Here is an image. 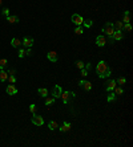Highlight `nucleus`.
Instances as JSON below:
<instances>
[{
	"instance_id": "1",
	"label": "nucleus",
	"mask_w": 133,
	"mask_h": 147,
	"mask_svg": "<svg viewBox=\"0 0 133 147\" xmlns=\"http://www.w3.org/2000/svg\"><path fill=\"white\" fill-rule=\"evenodd\" d=\"M109 69V66H108V64L105 62V61H99V64H97V66H96V72L99 73V76H101V74H104L107 72V70Z\"/></svg>"
},
{
	"instance_id": "2",
	"label": "nucleus",
	"mask_w": 133,
	"mask_h": 147,
	"mask_svg": "<svg viewBox=\"0 0 133 147\" xmlns=\"http://www.w3.org/2000/svg\"><path fill=\"white\" fill-rule=\"evenodd\" d=\"M75 97H76V94H75L73 91H69V90L63 91V93H61V96H60L61 101L64 102V103H68V102H69V99H71V98H75Z\"/></svg>"
},
{
	"instance_id": "3",
	"label": "nucleus",
	"mask_w": 133,
	"mask_h": 147,
	"mask_svg": "<svg viewBox=\"0 0 133 147\" xmlns=\"http://www.w3.org/2000/svg\"><path fill=\"white\" fill-rule=\"evenodd\" d=\"M102 32L105 33L107 36H109V37H111L112 34H113V32H114V27H113V23H107V24L102 27Z\"/></svg>"
},
{
	"instance_id": "4",
	"label": "nucleus",
	"mask_w": 133,
	"mask_h": 147,
	"mask_svg": "<svg viewBox=\"0 0 133 147\" xmlns=\"http://www.w3.org/2000/svg\"><path fill=\"white\" fill-rule=\"evenodd\" d=\"M71 20L75 25H77V27H81L83 25V23H84V19H83V16H80L79 13H73L72 17H71Z\"/></svg>"
},
{
	"instance_id": "5",
	"label": "nucleus",
	"mask_w": 133,
	"mask_h": 147,
	"mask_svg": "<svg viewBox=\"0 0 133 147\" xmlns=\"http://www.w3.org/2000/svg\"><path fill=\"white\" fill-rule=\"evenodd\" d=\"M32 123H33V125L35 126H43L44 125V118H43V117L41 115H37L36 113H35L33 115H32Z\"/></svg>"
},
{
	"instance_id": "6",
	"label": "nucleus",
	"mask_w": 133,
	"mask_h": 147,
	"mask_svg": "<svg viewBox=\"0 0 133 147\" xmlns=\"http://www.w3.org/2000/svg\"><path fill=\"white\" fill-rule=\"evenodd\" d=\"M61 93H63V90H61V86H60V85H55L53 90H52V96H53V98H60Z\"/></svg>"
},
{
	"instance_id": "7",
	"label": "nucleus",
	"mask_w": 133,
	"mask_h": 147,
	"mask_svg": "<svg viewBox=\"0 0 133 147\" xmlns=\"http://www.w3.org/2000/svg\"><path fill=\"white\" fill-rule=\"evenodd\" d=\"M5 91H7V93L9 94V96H15V94H17V91H19V90H17V87H16L13 84H11V85H8V86H7Z\"/></svg>"
},
{
	"instance_id": "8",
	"label": "nucleus",
	"mask_w": 133,
	"mask_h": 147,
	"mask_svg": "<svg viewBox=\"0 0 133 147\" xmlns=\"http://www.w3.org/2000/svg\"><path fill=\"white\" fill-rule=\"evenodd\" d=\"M21 44L25 46V48H31V46L33 45V39L32 37H24L21 41Z\"/></svg>"
},
{
	"instance_id": "9",
	"label": "nucleus",
	"mask_w": 133,
	"mask_h": 147,
	"mask_svg": "<svg viewBox=\"0 0 133 147\" xmlns=\"http://www.w3.org/2000/svg\"><path fill=\"white\" fill-rule=\"evenodd\" d=\"M47 58H48L49 61H52V62H56L57 61V53H56L55 50H51V52H48Z\"/></svg>"
},
{
	"instance_id": "10",
	"label": "nucleus",
	"mask_w": 133,
	"mask_h": 147,
	"mask_svg": "<svg viewBox=\"0 0 133 147\" xmlns=\"http://www.w3.org/2000/svg\"><path fill=\"white\" fill-rule=\"evenodd\" d=\"M96 44H97V46H105V44H107L105 37L104 36H97L96 37Z\"/></svg>"
},
{
	"instance_id": "11",
	"label": "nucleus",
	"mask_w": 133,
	"mask_h": 147,
	"mask_svg": "<svg viewBox=\"0 0 133 147\" xmlns=\"http://www.w3.org/2000/svg\"><path fill=\"white\" fill-rule=\"evenodd\" d=\"M71 127H72V125H71V123H69V122H64V123H63V126L61 127H59V130L61 131V133H65V131H69V130H71Z\"/></svg>"
},
{
	"instance_id": "12",
	"label": "nucleus",
	"mask_w": 133,
	"mask_h": 147,
	"mask_svg": "<svg viewBox=\"0 0 133 147\" xmlns=\"http://www.w3.org/2000/svg\"><path fill=\"white\" fill-rule=\"evenodd\" d=\"M123 39V31H114L113 34L111 36V40H121Z\"/></svg>"
},
{
	"instance_id": "13",
	"label": "nucleus",
	"mask_w": 133,
	"mask_h": 147,
	"mask_svg": "<svg viewBox=\"0 0 133 147\" xmlns=\"http://www.w3.org/2000/svg\"><path fill=\"white\" fill-rule=\"evenodd\" d=\"M116 85H117V82L114 81V80L108 81V84H107V90H108V91H113V89L116 87Z\"/></svg>"
},
{
	"instance_id": "14",
	"label": "nucleus",
	"mask_w": 133,
	"mask_h": 147,
	"mask_svg": "<svg viewBox=\"0 0 133 147\" xmlns=\"http://www.w3.org/2000/svg\"><path fill=\"white\" fill-rule=\"evenodd\" d=\"M11 45L13 46V48H20V45H21V41L17 39V37H13L12 40H11Z\"/></svg>"
},
{
	"instance_id": "15",
	"label": "nucleus",
	"mask_w": 133,
	"mask_h": 147,
	"mask_svg": "<svg viewBox=\"0 0 133 147\" xmlns=\"http://www.w3.org/2000/svg\"><path fill=\"white\" fill-rule=\"evenodd\" d=\"M37 93L40 94V97H48V89H45V87H39Z\"/></svg>"
},
{
	"instance_id": "16",
	"label": "nucleus",
	"mask_w": 133,
	"mask_h": 147,
	"mask_svg": "<svg viewBox=\"0 0 133 147\" xmlns=\"http://www.w3.org/2000/svg\"><path fill=\"white\" fill-rule=\"evenodd\" d=\"M8 80V73L4 70H0V82H5Z\"/></svg>"
},
{
	"instance_id": "17",
	"label": "nucleus",
	"mask_w": 133,
	"mask_h": 147,
	"mask_svg": "<svg viewBox=\"0 0 133 147\" xmlns=\"http://www.w3.org/2000/svg\"><path fill=\"white\" fill-rule=\"evenodd\" d=\"M5 19H7V21L8 23H11V24H13V23H17V21H19V16H7V17H5Z\"/></svg>"
},
{
	"instance_id": "18",
	"label": "nucleus",
	"mask_w": 133,
	"mask_h": 147,
	"mask_svg": "<svg viewBox=\"0 0 133 147\" xmlns=\"http://www.w3.org/2000/svg\"><path fill=\"white\" fill-rule=\"evenodd\" d=\"M48 127H49V130L52 131V130H56V128L59 127V125H57V122H56V121H49Z\"/></svg>"
},
{
	"instance_id": "19",
	"label": "nucleus",
	"mask_w": 133,
	"mask_h": 147,
	"mask_svg": "<svg viewBox=\"0 0 133 147\" xmlns=\"http://www.w3.org/2000/svg\"><path fill=\"white\" fill-rule=\"evenodd\" d=\"M113 27L116 28V31H123V27H124V23L123 21H114Z\"/></svg>"
},
{
	"instance_id": "20",
	"label": "nucleus",
	"mask_w": 133,
	"mask_h": 147,
	"mask_svg": "<svg viewBox=\"0 0 133 147\" xmlns=\"http://www.w3.org/2000/svg\"><path fill=\"white\" fill-rule=\"evenodd\" d=\"M129 15H130L129 11H125V12H124V19H123V23H124V24H126V23H129V21H130Z\"/></svg>"
},
{
	"instance_id": "21",
	"label": "nucleus",
	"mask_w": 133,
	"mask_h": 147,
	"mask_svg": "<svg viewBox=\"0 0 133 147\" xmlns=\"http://www.w3.org/2000/svg\"><path fill=\"white\" fill-rule=\"evenodd\" d=\"M7 65H8V60L7 58H2V60H0V70H3Z\"/></svg>"
},
{
	"instance_id": "22",
	"label": "nucleus",
	"mask_w": 133,
	"mask_h": 147,
	"mask_svg": "<svg viewBox=\"0 0 133 147\" xmlns=\"http://www.w3.org/2000/svg\"><path fill=\"white\" fill-rule=\"evenodd\" d=\"M55 99L56 98H53V97H45V105H47V106H49V105H53Z\"/></svg>"
},
{
	"instance_id": "23",
	"label": "nucleus",
	"mask_w": 133,
	"mask_h": 147,
	"mask_svg": "<svg viewBox=\"0 0 133 147\" xmlns=\"http://www.w3.org/2000/svg\"><path fill=\"white\" fill-rule=\"evenodd\" d=\"M111 74H112V69L109 68V69L107 70L105 73H104V74H101V76H99V77H100V78H108V77H109V76H111Z\"/></svg>"
},
{
	"instance_id": "24",
	"label": "nucleus",
	"mask_w": 133,
	"mask_h": 147,
	"mask_svg": "<svg viewBox=\"0 0 133 147\" xmlns=\"http://www.w3.org/2000/svg\"><path fill=\"white\" fill-rule=\"evenodd\" d=\"M113 90H114V94H116V96H121V94L124 93V90H123V87H121V86H119V87L116 86Z\"/></svg>"
},
{
	"instance_id": "25",
	"label": "nucleus",
	"mask_w": 133,
	"mask_h": 147,
	"mask_svg": "<svg viewBox=\"0 0 133 147\" xmlns=\"http://www.w3.org/2000/svg\"><path fill=\"white\" fill-rule=\"evenodd\" d=\"M83 87H84L86 91H89V90L92 89V84H91V82H88V81H85V84L83 85Z\"/></svg>"
},
{
	"instance_id": "26",
	"label": "nucleus",
	"mask_w": 133,
	"mask_h": 147,
	"mask_svg": "<svg viewBox=\"0 0 133 147\" xmlns=\"http://www.w3.org/2000/svg\"><path fill=\"white\" fill-rule=\"evenodd\" d=\"M83 24L85 25V28H91V27H92V24H93V21H92L91 19H88V20H84Z\"/></svg>"
},
{
	"instance_id": "27",
	"label": "nucleus",
	"mask_w": 133,
	"mask_h": 147,
	"mask_svg": "<svg viewBox=\"0 0 133 147\" xmlns=\"http://www.w3.org/2000/svg\"><path fill=\"white\" fill-rule=\"evenodd\" d=\"M114 99H116V94H114V93H111V94L108 96V102H113Z\"/></svg>"
},
{
	"instance_id": "28",
	"label": "nucleus",
	"mask_w": 133,
	"mask_h": 147,
	"mask_svg": "<svg viewBox=\"0 0 133 147\" xmlns=\"http://www.w3.org/2000/svg\"><path fill=\"white\" fill-rule=\"evenodd\" d=\"M123 29H125L126 32H130L132 31V25L129 24V23H126V24H124V27H123Z\"/></svg>"
},
{
	"instance_id": "29",
	"label": "nucleus",
	"mask_w": 133,
	"mask_h": 147,
	"mask_svg": "<svg viewBox=\"0 0 133 147\" xmlns=\"http://www.w3.org/2000/svg\"><path fill=\"white\" fill-rule=\"evenodd\" d=\"M116 82H117V84H119V85H125V82H126V80H125V77H120V78H119V80H117Z\"/></svg>"
},
{
	"instance_id": "30",
	"label": "nucleus",
	"mask_w": 133,
	"mask_h": 147,
	"mask_svg": "<svg viewBox=\"0 0 133 147\" xmlns=\"http://www.w3.org/2000/svg\"><path fill=\"white\" fill-rule=\"evenodd\" d=\"M8 80H9V82H11V84H15V82H16V76H15V74H11V76H8Z\"/></svg>"
},
{
	"instance_id": "31",
	"label": "nucleus",
	"mask_w": 133,
	"mask_h": 147,
	"mask_svg": "<svg viewBox=\"0 0 133 147\" xmlns=\"http://www.w3.org/2000/svg\"><path fill=\"white\" fill-rule=\"evenodd\" d=\"M24 56H25V49L19 48V58H23Z\"/></svg>"
},
{
	"instance_id": "32",
	"label": "nucleus",
	"mask_w": 133,
	"mask_h": 147,
	"mask_svg": "<svg viewBox=\"0 0 133 147\" xmlns=\"http://www.w3.org/2000/svg\"><path fill=\"white\" fill-rule=\"evenodd\" d=\"M83 28L81 27H76V29H75V33H76V34H83Z\"/></svg>"
},
{
	"instance_id": "33",
	"label": "nucleus",
	"mask_w": 133,
	"mask_h": 147,
	"mask_svg": "<svg viewBox=\"0 0 133 147\" xmlns=\"http://www.w3.org/2000/svg\"><path fill=\"white\" fill-rule=\"evenodd\" d=\"M29 111H31V113L32 114H35V113H36V105H29Z\"/></svg>"
},
{
	"instance_id": "34",
	"label": "nucleus",
	"mask_w": 133,
	"mask_h": 147,
	"mask_svg": "<svg viewBox=\"0 0 133 147\" xmlns=\"http://www.w3.org/2000/svg\"><path fill=\"white\" fill-rule=\"evenodd\" d=\"M84 65H85V64H84L83 61H77V62H76V66H77L79 69H83V68H84Z\"/></svg>"
},
{
	"instance_id": "35",
	"label": "nucleus",
	"mask_w": 133,
	"mask_h": 147,
	"mask_svg": "<svg viewBox=\"0 0 133 147\" xmlns=\"http://www.w3.org/2000/svg\"><path fill=\"white\" fill-rule=\"evenodd\" d=\"M80 70H81V76H83V77H86V76H88V70H86L85 68L80 69Z\"/></svg>"
},
{
	"instance_id": "36",
	"label": "nucleus",
	"mask_w": 133,
	"mask_h": 147,
	"mask_svg": "<svg viewBox=\"0 0 133 147\" xmlns=\"http://www.w3.org/2000/svg\"><path fill=\"white\" fill-rule=\"evenodd\" d=\"M3 16H5V17L9 16V9H8V8H4V9H3Z\"/></svg>"
},
{
	"instance_id": "37",
	"label": "nucleus",
	"mask_w": 133,
	"mask_h": 147,
	"mask_svg": "<svg viewBox=\"0 0 133 147\" xmlns=\"http://www.w3.org/2000/svg\"><path fill=\"white\" fill-rule=\"evenodd\" d=\"M32 54V49L31 48H27L25 49V56H31Z\"/></svg>"
},
{
	"instance_id": "38",
	"label": "nucleus",
	"mask_w": 133,
	"mask_h": 147,
	"mask_svg": "<svg viewBox=\"0 0 133 147\" xmlns=\"http://www.w3.org/2000/svg\"><path fill=\"white\" fill-rule=\"evenodd\" d=\"M84 68H85L86 70H89V69H92V64H91V62H88V64H86V65H84Z\"/></svg>"
},
{
	"instance_id": "39",
	"label": "nucleus",
	"mask_w": 133,
	"mask_h": 147,
	"mask_svg": "<svg viewBox=\"0 0 133 147\" xmlns=\"http://www.w3.org/2000/svg\"><path fill=\"white\" fill-rule=\"evenodd\" d=\"M85 84V80H81V81H79V86H81L83 87V85Z\"/></svg>"
},
{
	"instance_id": "40",
	"label": "nucleus",
	"mask_w": 133,
	"mask_h": 147,
	"mask_svg": "<svg viewBox=\"0 0 133 147\" xmlns=\"http://www.w3.org/2000/svg\"><path fill=\"white\" fill-rule=\"evenodd\" d=\"M11 74H15V70H13V69H9V72H8V76H11Z\"/></svg>"
},
{
	"instance_id": "41",
	"label": "nucleus",
	"mask_w": 133,
	"mask_h": 147,
	"mask_svg": "<svg viewBox=\"0 0 133 147\" xmlns=\"http://www.w3.org/2000/svg\"><path fill=\"white\" fill-rule=\"evenodd\" d=\"M0 7H2V0H0Z\"/></svg>"
}]
</instances>
